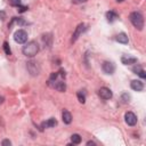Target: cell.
Listing matches in <instances>:
<instances>
[{"label": "cell", "mask_w": 146, "mask_h": 146, "mask_svg": "<svg viewBox=\"0 0 146 146\" xmlns=\"http://www.w3.org/2000/svg\"><path fill=\"white\" fill-rule=\"evenodd\" d=\"M22 51L26 57H34L39 52V44L35 41H30L23 47Z\"/></svg>", "instance_id": "obj_1"}, {"label": "cell", "mask_w": 146, "mask_h": 146, "mask_svg": "<svg viewBox=\"0 0 146 146\" xmlns=\"http://www.w3.org/2000/svg\"><path fill=\"white\" fill-rule=\"evenodd\" d=\"M129 19L131 22V24L138 29V30H143L144 27V18H143V15L138 11H132L130 15H129Z\"/></svg>", "instance_id": "obj_2"}, {"label": "cell", "mask_w": 146, "mask_h": 146, "mask_svg": "<svg viewBox=\"0 0 146 146\" xmlns=\"http://www.w3.org/2000/svg\"><path fill=\"white\" fill-rule=\"evenodd\" d=\"M14 40L17 43H25L27 41V33L24 30H17L14 34Z\"/></svg>", "instance_id": "obj_3"}, {"label": "cell", "mask_w": 146, "mask_h": 146, "mask_svg": "<svg viewBox=\"0 0 146 146\" xmlns=\"http://www.w3.org/2000/svg\"><path fill=\"white\" fill-rule=\"evenodd\" d=\"M98 95H99V97H100L102 99H105V100L111 99L112 96H113L112 90L108 89V88H106V87H102V88L98 90Z\"/></svg>", "instance_id": "obj_4"}, {"label": "cell", "mask_w": 146, "mask_h": 146, "mask_svg": "<svg viewBox=\"0 0 146 146\" xmlns=\"http://www.w3.org/2000/svg\"><path fill=\"white\" fill-rule=\"evenodd\" d=\"M124 120H125V123L128 125H131V127L136 125V123H137V116L132 112H127L124 114Z\"/></svg>", "instance_id": "obj_5"}, {"label": "cell", "mask_w": 146, "mask_h": 146, "mask_svg": "<svg viewBox=\"0 0 146 146\" xmlns=\"http://www.w3.org/2000/svg\"><path fill=\"white\" fill-rule=\"evenodd\" d=\"M26 67H27V71L30 72L31 75H38L40 72V67H39L38 63H35V62H29Z\"/></svg>", "instance_id": "obj_6"}, {"label": "cell", "mask_w": 146, "mask_h": 146, "mask_svg": "<svg viewBox=\"0 0 146 146\" xmlns=\"http://www.w3.org/2000/svg\"><path fill=\"white\" fill-rule=\"evenodd\" d=\"M102 70L106 74H113L115 71V65L112 62H104L102 65Z\"/></svg>", "instance_id": "obj_7"}, {"label": "cell", "mask_w": 146, "mask_h": 146, "mask_svg": "<svg viewBox=\"0 0 146 146\" xmlns=\"http://www.w3.org/2000/svg\"><path fill=\"white\" fill-rule=\"evenodd\" d=\"M56 90H58V91H60V92H63V91H65L66 90V84H65V82L63 81V80H56V81H54L52 83H50Z\"/></svg>", "instance_id": "obj_8"}, {"label": "cell", "mask_w": 146, "mask_h": 146, "mask_svg": "<svg viewBox=\"0 0 146 146\" xmlns=\"http://www.w3.org/2000/svg\"><path fill=\"white\" fill-rule=\"evenodd\" d=\"M121 62H122V64H124V65H130V64L137 63V58H136V57H132V56H130V55H123V56L121 57Z\"/></svg>", "instance_id": "obj_9"}, {"label": "cell", "mask_w": 146, "mask_h": 146, "mask_svg": "<svg viewBox=\"0 0 146 146\" xmlns=\"http://www.w3.org/2000/svg\"><path fill=\"white\" fill-rule=\"evenodd\" d=\"M130 87H131V89L135 90V91H141V90L144 89V84H143V82L139 81V80H132L131 83H130Z\"/></svg>", "instance_id": "obj_10"}, {"label": "cell", "mask_w": 146, "mask_h": 146, "mask_svg": "<svg viewBox=\"0 0 146 146\" xmlns=\"http://www.w3.org/2000/svg\"><path fill=\"white\" fill-rule=\"evenodd\" d=\"M55 125H57V121H56V119H54V117H50V119H48L47 121H44V122L41 123V128H42V129L52 128V127H55Z\"/></svg>", "instance_id": "obj_11"}, {"label": "cell", "mask_w": 146, "mask_h": 146, "mask_svg": "<svg viewBox=\"0 0 146 146\" xmlns=\"http://www.w3.org/2000/svg\"><path fill=\"white\" fill-rule=\"evenodd\" d=\"M84 30H86V25H84V24H80V25H78V27H76V30H75V32H74V34H73L72 41H73V42L76 41V39L79 38V35H80Z\"/></svg>", "instance_id": "obj_12"}, {"label": "cell", "mask_w": 146, "mask_h": 146, "mask_svg": "<svg viewBox=\"0 0 146 146\" xmlns=\"http://www.w3.org/2000/svg\"><path fill=\"white\" fill-rule=\"evenodd\" d=\"M62 120H63V122H64V123L70 124V123L72 122V115H71V113H70L68 111L64 110V111H63V113H62Z\"/></svg>", "instance_id": "obj_13"}, {"label": "cell", "mask_w": 146, "mask_h": 146, "mask_svg": "<svg viewBox=\"0 0 146 146\" xmlns=\"http://www.w3.org/2000/svg\"><path fill=\"white\" fill-rule=\"evenodd\" d=\"M116 41L117 42H120V43H128L129 42V39H128V35L125 34V33H119L117 35H116Z\"/></svg>", "instance_id": "obj_14"}, {"label": "cell", "mask_w": 146, "mask_h": 146, "mask_svg": "<svg viewBox=\"0 0 146 146\" xmlns=\"http://www.w3.org/2000/svg\"><path fill=\"white\" fill-rule=\"evenodd\" d=\"M106 18H107V21L108 22H114L116 18H119V15L115 13V11H113V10H110V11H107L106 13Z\"/></svg>", "instance_id": "obj_15"}, {"label": "cell", "mask_w": 146, "mask_h": 146, "mask_svg": "<svg viewBox=\"0 0 146 146\" xmlns=\"http://www.w3.org/2000/svg\"><path fill=\"white\" fill-rule=\"evenodd\" d=\"M71 140H72V144H80L81 143V137L78 133H73L71 136Z\"/></svg>", "instance_id": "obj_16"}, {"label": "cell", "mask_w": 146, "mask_h": 146, "mask_svg": "<svg viewBox=\"0 0 146 146\" xmlns=\"http://www.w3.org/2000/svg\"><path fill=\"white\" fill-rule=\"evenodd\" d=\"M78 99H79V102L82 103V104L86 103V96H84V94L82 92V90H80V91L78 92Z\"/></svg>", "instance_id": "obj_17"}, {"label": "cell", "mask_w": 146, "mask_h": 146, "mask_svg": "<svg viewBox=\"0 0 146 146\" xmlns=\"http://www.w3.org/2000/svg\"><path fill=\"white\" fill-rule=\"evenodd\" d=\"M3 49H5V52H6V55H11V50H10V48H9V44H8V42H3Z\"/></svg>", "instance_id": "obj_18"}, {"label": "cell", "mask_w": 146, "mask_h": 146, "mask_svg": "<svg viewBox=\"0 0 146 146\" xmlns=\"http://www.w3.org/2000/svg\"><path fill=\"white\" fill-rule=\"evenodd\" d=\"M9 1V5L10 6H16V7H18L19 5H21V0H8Z\"/></svg>", "instance_id": "obj_19"}, {"label": "cell", "mask_w": 146, "mask_h": 146, "mask_svg": "<svg viewBox=\"0 0 146 146\" xmlns=\"http://www.w3.org/2000/svg\"><path fill=\"white\" fill-rule=\"evenodd\" d=\"M129 99H130V96H129L128 94H123V96H122V100H123V103H128Z\"/></svg>", "instance_id": "obj_20"}, {"label": "cell", "mask_w": 146, "mask_h": 146, "mask_svg": "<svg viewBox=\"0 0 146 146\" xmlns=\"http://www.w3.org/2000/svg\"><path fill=\"white\" fill-rule=\"evenodd\" d=\"M27 9H29V8H27L26 6H21V5L18 6V11H19V13H24V11H26Z\"/></svg>", "instance_id": "obj_21"}, {"label": "cell", "mask_w": 146, "mask_h": 146, "mask_svg": "<svg viewBox=\"0 0 146 146\" xmlns=\"http://www.w3.org/2000/svg\"><path fill=\"white\" fill-rule=\"evenodd\" d=\"M137 74H138L140 78H143V79H145V78H146V72H145L143 68H141V70H140V71H139Z\"/></svg>", "instance_id": "obj_22"}, {"label": "cell", "mask_w": 146, "mask_h": 146, "mask_svg": "<svg viewBox=\"0 0 146 146\" xmlns=\"http://www.w3.org/2000/svg\"><path fill=\"white\" fill-rule=\"evenodd\" d=\"M140 70H141V67H140V66H139V65H138V66H135V67H133V68H132V71H133V72H135V73H136V74H137V73H138V72H139V71H140Z\"/></svg>", "instance_id": "obj_23"}, {"label": "cell", "mask_w": 146, "mask_h": 146, "mask_svg": "<svg viewBox=\"0 0 146 146\" xmlns=\"http://www.w3.org/2000/svg\"><path fill=\"white\" fill-rule=\"evenodd\" d=\"M2 145H11V143H10V140H8V139H5V140H2V143H1Z\"/></svg>", "instance_id": "obj_24"}, {"label": "cell", "mask_w": 146, "mask_h": 146, "mask_svg": "<svg viewBox=\"0 0 146 146\" xmlns=\"http://www.w3.org/2000/svg\"><path fill=\"white\" fill-rule=\"evenodd\" d=\"M75 2H86L87 0H74Z\"/></svg>", "instance_id": "obj_25"}, {"label": "cell", "mask_w": 146, "mask_h": 146, "mask_svg": "<svg viewBox=\"0 0 146 146\" xmlns=\"http://www.w3.org/2000/svg\"><path fill=\"white\" fill-rule=\"evenodd\" d=\"M87 145H95V143H94V141H88Z\"/></svg>", "instance_id": "obj_26"}, {"label": "cell", "mask_w": 146, "mask_h": 146, "mask_svg": "<svg viewBox=\"0 0 146 146\" xmlns=\"http://www.w3.org/2000/svg\"><path fill=\"white\" fill-rule=\"evenodd\" d=\"M116 1H117V2H123L124 0H116Z\"/></svg>", "instance_id": "obj_27"}]
</instances>
